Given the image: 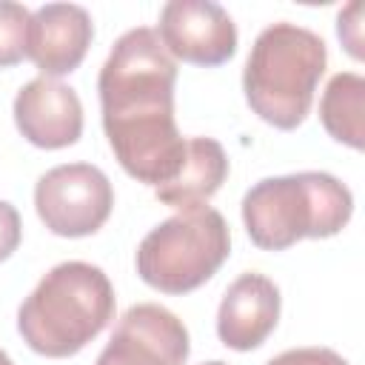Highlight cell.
<instances>
[{
  "label": "cell",
  "mask_w": 365,
  "mask_h": 365,
  "mask_svg": "<svg viewBox=\"0 0 365 365\" xmlns=\"http://www.w3.org/2000/svg\"><path fill=\"white\" fill-rule=\"evenodd\" d=\"M325 131L351 148L365 145V80L356 71H339L328 80L319 100Z\"/></svg>",
  "instance_id": "cell-13"
},
{
  "label": "cell",
  "mask_w": 365,
  "mask_h": 365,
  "mask_svg": "<svg viewBox=\"0 0 365 365\" xmlns=\"http://www.w3.org/2000/svg\"><path fill=\"white\" fill-rule=\"evenodd\" d=\"M94 40L91 14L77 3H46L31 14L29 60L43 77L74 71Z\"/></svg>",
  "instance_id": "cell-10"
},
{
  "label": "cell",
  "mask_w": 365,
  "mask_h": 365,
  "mask_svg": "<svg viewBox=\"0 0 365 365\" xmlns=\"http://www.w3.org/2000/svg\"><path fill=\"white\" fill-rule=\"evenodd\" d=\"M23 237V225H20V214L11 202L0 200V262L9 259Z\"/></svg>",
  "instance_id": "cell-17"
},
{
  "label": "cell",
  "mask_w": 365,
  "mask_h": 365,
  "mask_svg": "<svg viewBox=\"0 0 365 365\" xmlns=\"http://www.w3.org/2000/svg\"><path fill=\"white\" fill-rule=\"evenodd\" d=\"M188 328L157 302L131 305L94 365H185Z\"/></svg>",
  "instance_id": "cell-8"
},
{
  "label": "cell",
  "mask_w": 365,
  "mask_h": 365,
  "mask_svg": "<svg viewBox=\"0 0 365 365\" xmlns=\"http://www.w3.org/2000/svg\"><path fill=\"white\" fill-rule=\"evenodd\" d=\"M31 11L14 0H0V68L17 66L29 54Z\"/></svg>",
  "instance_id": "cell-14"
},
{
  "label": "cell",
  "mask_w": 365,
  "mask_h": 365,
  "mask_svg": "<svg viewBox=\"0 0 365 365\" xmlns=\"http://www.w3.org/2000/svg\"><path fill=\"white\" fill-rule=\"evenodd\" d=\"M202 365H228V362H220V359H211V362H202Z\"/></svg>",
  "instance_id": "cell-19"
},
{
  "label": "cell",
  "mask_w": 365,
  "mask_h": 365,
  "mask_svg": "<svg viewBox=\"0 0 365 365\" xmlns=\"http://www.w3.org/2000/svg\"><path fill=\"white\" fill-rule=\"evenodd\" d=\"M231 254L225 217L211 205L177 211L137 245V274L163 294H188L205 285Z\"/></svg>",
  "instance_id": "cell-5"
},
{
  "label": "cell",
  "mask_w": 365,
  "mask_h": 365,
  "mask_svg": "<svg viewBox=\"0 0 365 365\" xmlns=\"http://www.w3.org/2000/svg\"><path fill=\"white\" fill-rule=\"evenodd\" d=\"M174 83L177 63L148 26L125 31L97 77L108 145L123 171L151 188L168 182L185 154L174 120Z\"/></svg>",
  "instance_id": "cell-1"
},
{
  "label": "cell",
  "mask_w": 365,
  "mask_h": 365,
  "mask_svg": "<svg viewBox=\"0 0 365 365\" xmlns=\"http://www.w3.org/2000/svg\"><path fill=\"white\" fill-rule=\"evenodd\" d=\"M265 365H348V359H345L342 354H336L334 348L311 345V348H291V351H282L279 356L268 359Z\"/></svg>",
  "instance_id": "cell-15"
},
{
  "label": "cell",
  "mask_w": 365,
  "mask_h": 365,
  "mask_svg": "<svg viewBox=\"0 0 365 365\" xmlns=\"http://www.w3.org/2000/svg\"><path fill=\"white\" fill-rule=\"evenodd\" d=\"M114 288L103 268L80 259L54 265L17 308L23 342L51 359L80 354L111 319Z\"/></svg>",
  "instance_id": "cell-2"
},
{
  "label": "cell",
  "mask_w": 365,
  "mask_h": 365,
  "mask_svg": "<svg viewBox=\"0 0 365 365\" xmlns=\"http://www.w3.org/2000/svg\"><path fill=\"white\" fill-rule=\"evenodd\" d=\"M14 125L37 148H66L83 134V103L71 86L37 77L14 97Z\"/></svg>",
  "instance_id": "cell-9"
},
{
  "label": "cell",
  "mask_w": 365,
  "mask_h": 365,
  "mask_svg": "<svg viewBox=\"0 0 365 365\" xmlns=\"http://www.w3.org/2000/svg\"><path fill=\"white\" fill-rule=\"evenodd\" d=\"M0 365H14V362H11V356H9L3 348H0Z\"/></svg>",
  "instance_id": "cell-18"
},
{
  "label": "cell",
  "mask_w": 365,
  "mask_h": 365,
  "mask_svg": "<svg viewBox=\"0 0 365 365\" xmlns=\"http://www.w3.org/2000/svg\"><path fill=\"white\" fill-rule=\"evenodd\" d=\"M225 177H228V157L222 145L211 137H188L177 174L168 182L157 185L154 197L177 211L197 208L205 205L220 191Z\"/></svg>",
  "instance_id": "cell-12"
},
{
  "label": "cell",
  "mask_w": 365,
  "mask_h": 365,
  "mask_svg": "<svg viewBox=\"0 0 365 365\" xmlns=\"http://www.w3.org/2000/svg\"><path fill=\"white\" fill-rule=\"evenodd\" d=\"M279 305H282V297L274 279L254 271L237 277L222 294V302L217 311L220 342L234 351L259 348L277 328Z\"/></svg>",
  "instance_id": "cell-11"
},
{
  "label": "cell",
  "mask_w": 365,
  "mask_h": 365,
  "mask_svg": "<svg viewBox=\"0 0 365 365\" xmlns=\"http://www.w3.org/2000/svg\"><path fill=\"white\" fill-rule=\"evenodd\" d=\"M328 66L325 40L297 23H271L251 46L242 68V91L251 111L274 128H297L314 103Z\"/></svg>",
  "instance_id": "cell-4"
},
{
  "label": "cell",
  "mask_w": 365,
  "mask_h": 365,
  "mask_svg": "<svg viewBox=\"0 0 365 365\" xmlns=\"http://www.w3.org/2000/svg\"><path fill=\"white\" fill-rule=\"evenodd\" d=\"M354 214V194L328 171L265 177L242 197V222L262 251H285L311 237L339 234Z\"/></svg>",
  "instance_id": "cell-3"
},
{
  "label": "cell",
  "mask_w": 365,
  "mask_h": 365,
  "mask_svg": "<svg viewBox=\"0 0 365 365\" xmlns=\"http://www.w3.org/2000/svg\"><path fill=\"white\" fill-rule=\"evenodd\" d=\"M34 208L57 237H88L103 228L114 208L108 177L91 163L48 168L34 185Z\"/></svg>",
  "instance_id": "cell-6"
},
{
  "label": "cell",
  "mask_w": 365,
  "mask_h": 365,
  "mask_svg": "<svg viewBox=\"0 0 365 365\" xmlns=\"http://www.w3.org/2000/svg\"><path fill=\"white\" fill-rule=\"evenodd\" d=\"M157 37L171 57L205 68L228 63L237 51V26L211 0H168L160 9Z\"/></svg>",
  "instance_id": "cell-7"
},
{
  "label": "cell",
  "mask_w": 365,
  "mask_h": 365,
  "mask_svg": "<svg viewBox=\"0 0 365 365\" xmlns=\"http://www.w3.org/2000/svg\"><path fill=\"white\" fill-rule=\"evenodd\" d=\"M359 11H362V3L359 0H354L348 9H342L339 11V17H336V34H339V40L345 43V48H348V54L354 57V60H359L362 57V26H359Z\"/></svg>",
  "instance_id": "cell-16"
}]
</instances>
